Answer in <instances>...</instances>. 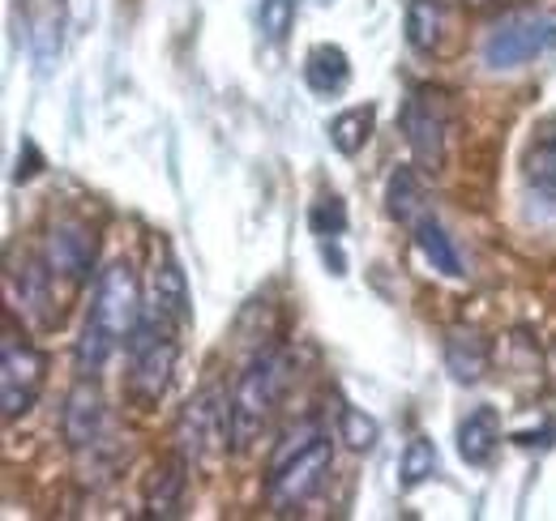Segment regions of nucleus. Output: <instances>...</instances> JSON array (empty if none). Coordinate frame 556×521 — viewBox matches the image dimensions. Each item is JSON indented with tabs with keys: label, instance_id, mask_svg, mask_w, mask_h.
Listing matches in <instances>:
<instances>
[{
	"label": "nucleus",
	"instance_id": "1",
	"mask_svg": "<svg viewBox=\"0 0 556 521\" xmlns=\"http://www.w3.org/2000/svg\"><path fill=\"white\" fill-rule=\"evenodd\" d=\"M330 436L317 428V423H295L282 445L270 457V474H266V496L278 513H295L304 509L321 487H326V474H330Z\"/></svg>",
	"mask_w": 556,
	"mask_h": 521
},
{
	"label": "nucleus",
	"instance_id": "2",
	"mask_svg": "<svg viewBox=\"0 0 556 521\" xmlns=\"http://www.w3.org/2000/svg\"><path fill=\"white\" fill-rule=\"evenodd\" d=\"M287 385H291V355L287 351L266 346L249 359V368L240 372V381L231 390V449L236 454H249L262 441Z\"/></svg>",
	"mask_w": 556,
	"mask_h": 521
},
{
	"label": "nucleus",
	"instance_id": "3",
	"mask_svg": "<svg viewBox=\"0 0 556 521\" xmlns=\"http://www.w3.org/2000/svg\"><path fill=\"white\" fill-rule=\"evenodd\" d=\"M172 321L146 304L138 329L129 333L125 351H129V393L138 406H159V397L172 385L176 372V338H172Z\"/></svg>",
	"mask_w": 556,
	"mask_h": 521
},
{
	"label": "nucleus",
	"instance_id": "4",
	"mask_svg": "<svg viewBox=\"0 0 556 521\" xmlns=\"http://www.w3.org/2000/svg\"><path fill=\"white\" fill-rule=\"evenodd\" d=\"M172 436H176V454L189 466H198L214 454H227V445H231V393L218 381L198 390L185 402Z\"/></svg>",
	"mask_w": 556,
	"mask_h": 521
},
{
	"label": "nucleus",
	"instance_id": "5",
	"mask_svg": "<svg viewBox=\"0 0 556 521\" xmlns=\"http://www.w3.org/2000/svg\"><path fill=\"white\" fill-rule=\"evenodd\" d=\"M43 372H48L43 351L30 342L26 329H17L13 308H4V333H0V410H4L9 423L35 406V397L43 390Z\"/></svg>",
	"mask_w": 556,
	"mask_h": 521
},
{
	"label": "nucleus",
	"instance_id": "6",
	"mask_svg": "<svg viewBox=\"0 0 556 521\" xmlns=\"http://www.w3.org/2000/svg\"><path fill=\"white\" fill-rule=\"evenodd\" d=\"M450 120H454V107H450V94L432 90V86H419L407 94L403 103V137L412 145V158H416L419 171L437 176L445 167V141H450Z\"/></svg>",
	"mask_w": 556,
	"mask_h": 521
},
{
	"label": "nucleus",
	"instance_id": "7",
	"mask_svg": "<svg viewBox=\"0 0 556 521\" xmlns=\"http://www.w3.org/2000/svg\"><path fill=\"white\" fill-rule=\"evenodd\" d=\"M556 48V17L544 13H522L505 17L484 39V65L488 68H518Z\"/></svg>",
	"mask_w": 556,
	"mask_h": 521
},
{
	"label": "nucleus",
	"instance_id": "8",
	"mask_svg": "<svg viewBox=\"0 0 556 521\" xmlns=\"http://www.w3.org/2000/svg\"><path fill=\"white\" fill-rule=\"evenodd\" d=\"M141 313H146V304H141L138 269H134L129 260L108 265V269L99 274V282H94V300H90V313H86V317L103 321L121 342H129V333L138 329Z\"/></svg>",
	"mask_w": 556,
	"mask_h": 521
},
{
	"label": "nucleus",
	"instance_id": "9",
	"mask_svg": "<svg viewBox=\"0 0 556 521\" xmlns=\"http://www.w3.org/2000/svg\"><path fill=\"white\" fill-rule=\"evenodd\" d=\"M52 265L48 257H22V265H13L9 260V274H4V282H9V308L13 313H22V321H30L35 329H52L61 321V313H56V295H52Z\"/></svg>",
	"mask_w": 556,
	"mask_h": 521
},
{
	"label": "nucleus",
	"instance_id": "10",
	"mask_svg": "<svg viewBox=\"0 0 556 521\" xmlns=\"http://www.w3.org/2000/svg\"><path fill=\"white\" fill-rule=\"evenodd\" d=\"M43 257H48L56 278H65L70 287H81L90 278V269H94V257H99L94 227H86L81 218H56V223H48Z\"/></svg>",
	"mask_w": 556,
	"mask_h": 521
},
{
	"label": "nucleus",
	"instance_id": "11",
	"mask_svg": "<svg viewBox=\"0 0 556 521\" xmlns=\"http://www.w3.org/2000/svg\"><path fill=\"white\" fill-rule=\"evenodd\" d=\"M108 432V402L94 385V377H81L65 397V410H61V436L73 454H86V449H99Z\"/></svg>",
	"mask_w": 556,
	"mask_h": 521
},
{
	"label": "nucleus",
	"instance_id": "12",
	"mask_svg": "<svg viewBox=\"0 0 556 521\" xmlns=\"http://www.w3.org/2000/svg\"><path fill=\"white\" fill-rule=\"evenodd\" d=\"M189 461L180 454L163 457L154 470H150V479H146V513L150 518H180L185 513V496H189Z\"/></svg>",
	"mask_w": 556,
	"mask_h": 521
},
{
	"label": "nucleus",
	"instance_id": "13",
	"mask_svg": "<svg viewBox=\"0 0 556 521\" xmlns=\"http://www.w3.org/2000/svg\"><path fill=\"white\" fill-rule=\"evenodd\" d=\"M150 308H159L176 329H185L193 321V304H189V282L185 269L176 265V257L163 249V257H154V274H150Z\"/></svg>",
	"mask_w": 556,
	"mask_h": 521
},
{
	"label": "nucleus",
	"instance_id": "14",
	"mask_svg": "<svg viewBox=\"0 0 556 521\" xmlns=\"http://www.w3.org/2000/svg\"><path fill=\"white\" fill-rule=\"evenodd\" d=\"M407 43L419 56H437L445 48V30H450V9L441 0H407V17H403Z\"/></svg>",
	"mask_w": 556,
	"mask_h": 521
},
{
	"label": "nucleus",
	"instance_id": "15",
	"mask_svg": "<svg viewBox=\"0 0 556 521\" xmlns=\"http://www.w3.org/2000/svg\"><path fill=\"white\" fill-rule=\"evenodd\" d=\"M351 81V61L339 43H317L308 56H304V86L321 99H334L343 94Z\"/></svg>",
	"mask_w": 556,
	"mask_h": 521
},
{
	"label": "nucleus",
	"instance_id": "16",
	"mask_svg": "<svg viewBox=\"0 0 556 521\" xmlns=\"http://www.w3.org/2000/svg\"><path fill=\"white\" fill-rule=\"evenodd\" d=\"M501 445V410L496 406H476L458 423V454L467 466H488Z\"/></svg>",
	"mask_w": 556,
	"mask_h": 521
},
{
	"label": "nucleus",
	"instance_id": "17",
	"mask_svg": "<svg viewBox=\"0 0 556 521\" xmlns=\"http://www.w3.org/2000/svg\"><path fill=\"white\" fill-rule=\"evenodd\" d=\"M488 359H492V351H488V342L480 333L450 329V338H445V368H450V377L458 385H480L488 372Z\"/></svg>",
	"mask_w": 556,
	"mask_h": 521
},
{
	"label": "nucleus",
	"instance_id": "18",
	"mask_svg": "<svg viewBox=\"0 0 556 521\" xmlns=\"http://www.w3.org/2000/svg\"><path fill=\"white\" fill-rule=\"evenodd\" d=\"M386 209H390V218L403 223L407 231L428 214V196H424V185H419V176L412 167H399V171L386 180Z\"/></svg>",
	"mask_w": 556,
	"mask_h": 521
},
{
	"label": "nucleus",
	"instance_id": "19",
	"mask_svg": "<svg viewBox=\"0 0 556 521\" xmlns=\"http://www.w3.org/2000/svg\"><path fill=\"white\" fill-rule=\"evenodd\" d=\"M116 346H121V338H116L112 329L103 326V321H94V317H86L81 338H77V346H73L77 377H99V372L108 368V359L116 355Z\"/></svg>",
	"mask_w": 556,
	"mask_h": 521
},
{
	"label": "nucleus",
	"instance_id": "20",
	"mask_svg": "<svg viewBox=\"0 0 556 521\" xmlns=\"http://www.w3.org/2000/svg\"><path fill=\"white\" fill-rule=\"evenodd\" d=\"M412 236H416L419 253L428 257V265H432L437 274H445V278H458V274H463V257H458L454 240L445 236V227L432 218V209H428L416 227H412Z\"/></svg>",
	"mask_w": 556,
	"mask_h": 521
},
{
	"label": "nucleus",
	"instance_id": "21",
	"mask_svg": "<svg viewBox=\"0 0 556 521\" xmlns=\"http://www.w3.org/2000/svg\"><path fill=\"white\" fill-rule=\"evenodd\" d=\"M372 125H377V112L372 107H348L330 120V145L343 154V158H355L368 137H372Z\"/></svg>",
	"mask_w": 556,
	"mask_h": 521
},
{
	"label": "nucleus",
	"instance_id": "22",
	"mask_svg": "<svg viewBox=\"0 0 556 521\" xmlns=\"http://www.w3.org/2000/svg\"><path fill=\"white\" fill-rule=\"evenodd\" d=\"M522 176H527V185H531L535 193H544L556 201V137H540V141L527 150Z\"/></svg>",
	"mask_w": 556,
	"mask_h": 521
},
{
	"label": "nucleus",
	"instance_id": "23",
	"mask_svg": "<svg viewBox=\"0 0 556 521\" xmlns=\"http://www.w3.org/2000/svg\"><path fill=\"white\" fill-rule=\"evenodd\" d=\"M441 470V457H437V445L428 441V436H412L407 441V454H403V466H399V483H403V492H412L419 483H428L432 474Z\"/></svg>",
	"mask_w": 556,
	"mask_h": 521
},
{
	"label": "nucleus",
	"instance_id": "24",
	"mask_svg": "<svg viewBox=\"0 0 556 521\" xmlns=\"http://www.w3.org/2000/svg\"><path fill=\"white\" fill-rule=\"evenodd\" d=\"M339 441L355 449V454H368V449H377V441H381V423L372 419V415H364L359 406H343L339 410Z\"/></svg>",
	"mask_w": 556,
	"mask_h": 521
},
{
	"label": "nucleus",
	"instance_id": "25",
	"mask_svg": "<svg viewBox=\"0 0 556 521\" xmlns=\"http://www.w3.org/2000/svg\"><path fill=\"white\" fill-rule=\"evenodd\" d=\"M308 227H313V236L321 240V236H343L348 231V205H343V196L326 193L313 209H308Z\"/></svg>",
	"mask_w": 556,
	"mask_h": 521
},
{
	"label": "nucleus",
	"instance_id": "26",
	"mask_svg": "<svg viewBox=\"0 0 556 521\" xmlns=\"http://www.w3.org/2000/svg\"><path fill=\"white\" fill-rule=\"evenodd\" d=\"M295 0H262L257 4V26H262V35L270 39V43H282L287 35H291V26H295Z\"/></svg>",
	"mask_w": 556,
	"mask_h": 521
},
{
	"label": "nucleus",
	"instance_id": "27",
	"mask_svg": "<svg viewBox=\"0 0 556 521\" xmlns=\"http://www.w3.org/2000/svg\"><path fill=\"white\" fill-rule=\"evenodd\" d=\"M39 171H43V154H39V145H35V141H22V158H17L13 180H17V185H26V180H35Z\"/></svg>",
	"mask_w": 556,
	"mask_h": 521
},
{
	"label": "nucleus",
	"instance_id": "28",
	"mask_svg": "<svg viewBox=\"0 0 556 521\" xmlns=\"http://www.w3.org/2000/svg\"><path fill=\"white\" fill-rule=\"evenodd\" d=\"M321 260L330 265V274H334V278H343V274H348V257H343V249H339V240H334V236H321Z\"/></svg>",
	"mask_w": 556,
	"mask_h": 521
},
{
	"label": "nucleus",
	"instance_id": "29",
	"mask_svg": "<svg viewBox=\"0 0 556 521\" xmlns=\"http://www.w3.org/2000/svg\"><path fill=\"white\" fill-rule=\"evenodd\" d=\"M509 441H514V445H522V449H535V445H540V449H548V445L556 441V423H544V432H514Z\"/></svg>",
	"mask_w": 556,
	"mask_h": 521
},
{
	"label": "nucleus",
	"instance_id": "30",
	"mask_svg": "<svg viewBox=\"0 0 556 521\" xmlns=\"http://www.w3.org/2000/svg\"><path fill=\"white\" fill-rule=\"evenodd\" d=\"M463 4H471V9H488V4H501V0H463Z\"/></svg>",
	"mask_w": 556,
	"mask_h": 521
}]
</instances>
